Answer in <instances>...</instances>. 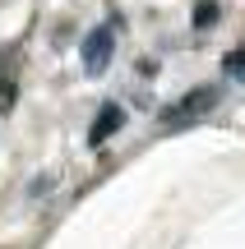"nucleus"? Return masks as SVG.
<instances>
[{
    "label": "nucleus",
    "mask_w": 245,
    "mask_h": 249,
    "mask_svg": "<svg viewBox=\"0 0 245 249\" xmlns=\"http://www.w3.org/2000/svg\"><path fill=\"white\" fill-rule=\"evenodd\" d=\"M79 55H83V74H107L111 70V55H116V33L111 28H93L88 37H83V46H79Z\"/></svg>",
    "instance_id": "nucleus-2"
},
{
    "label": "nucleus",
    "mask_w": 245,
    "mask_h": 249,
    "mask_svg": "<svg viewBox=\"0 0 245 249\" xmlns=\"http://www.w3.org/2000/svg\"><path fill=\"white\" fill-rule=\"evenodd\" d=\"M222 70H227V79L245 83V46H236V51H227V60H222Z\"/></svg>",
    "instance_id": "nucleus-4"
},
{
    "label": "nucleus",
    "mask_w": 245,
    "mask_h": 249,
    "mask_svg": "<svg viewBox=\"0 0 245 249\" xmlns=\"http://www.w3.org/2000/svg\"><path fill=\"white\" fill-rule=\"evenodd\" d=\"M213 18H218V5H213V0H199V5H194V28H208Z\"/></svg>",
    "instance_id": "nucleus-5"
},
{
    "label": "nucleus",
    "mask_w": 245,
    "mask_h": 249,
    "mask_svg": "<svg viewBox=\"0 0 245 249\" xmlns=\"http://www.w3.org/2000/svg\"><path fill=\"white\" fill-rule=\"evenodd\" d=\"M213 107H218V88H190L181 102H171V107L162 111V124H167V129H181V124L204 120Z\"/></svg>",
    "instance_id": "nucleus-1"
},
{
    "label": "nucleus",
    "mask_w": 245,
    "mask_h": 249,
    "mask_svg": "<svg viewBox=\"0 0 245 249\" xmlns=\"http://www.w3.org/2000/svg\"><path fill=\"white\" fill-rule=\"evenodd\" d=\"M120 124H125V111H120L116 102H107V107L97 111V120H93V129H88V143H93V148H97V143H107Z\"/></svg>",
    "instance_id": "nucleus-3"
}]
</instances>
